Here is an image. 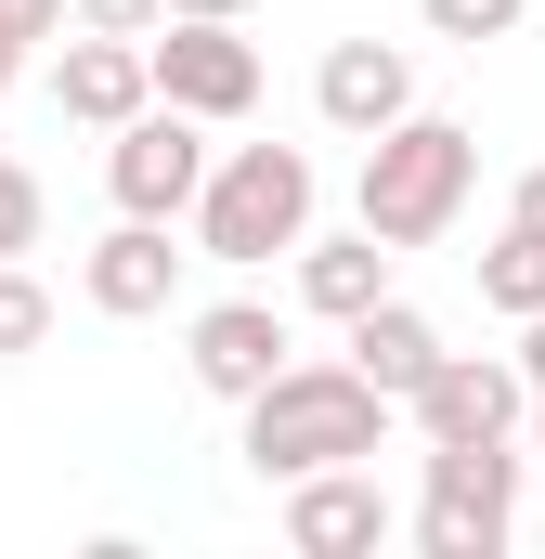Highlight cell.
Masks as SVG:
<instances>
[{
    "label": "cell",
    "instance_id": "6da1fadb",
    "mask_svg": "<svg viewBox=\"0 0 545 559\" xmlns=\"http://www.w3.org/2000/svg\"><path fill=\"white\" fill-rule=\"evenodd\" d=\"M390 417H403V404H390L364 365H299V352H286L261 391H247V468H261V481H299V468H351V455L377 468Z\"/></svg>",
    "mask_w": 545,
    "mask_h": 559
},
{
    "label": "cell",
    "instance_id": "7a4b0ae2",
    "mask_svg": "<svg viewBox=\"0 0 545 559\" xmlns=\"http://www.w3.org/2000/svg\"><path fill=\"white\" fill-rule=\"evenodd\" d=\"M468 182H481V143L455 131V118H390V131L364 143V235L377 248H428V235H455V209H468Z\"/></svg>",
    "mask_w": 545,
    "mask_h": 559
},
{
    "label": "cell",
    "instance_id": "3957f363",
    "mask_svg": "<svg viewBox=\"0 0 545 559\" xmlns=\"http://www.w3.org/2000/svg\"><path fill=\"white\" fill-rule=\"evenodd\" d=\"M195 261H272V248H299L312 235V156L299 143H234V156H208V182H195Z\"/></svg>",
    "mask_w": 545,
    "mask_h": 559
},
{
    "label": "cell",
    "instance_id": "277c9868",
    "mask_svg": "<svg viewBox=\"0 0 545 559\" xmlns=\"http://www.w3.org/2000/svg\"><path fill=\"white\" fill-rule=\"evenodd\" d=\"M507 534H520V455L507 442H428L415 547L428 559H507Z\"/></svg>",
    "mask_w": 545,
    "mask_h": 559
},
{
    "label": "cell",
    "instance_id": "5b68a950",
    "mask_svg": "<svg viewBox=\"0 0 545 559\" xmlns=\"http://www.w3.org/2000/svg\"><path fill=\"white\" fill-rule=\"evenodd\" d=\"M143 79H156V105L234 131V118L261 105V39H234L221 13H156V26H143Z\"/></svg>",
    "mask_w": 545,
    "mask_h": 559
},
{
    "label": "cell",
    "instance_id": "8992f818",
    "mask_svg": "<svg viewBox=\"0 0 545 559\" xmlns=\"http://www.w3.org/2000/svg\"><path fill=\"white\" fill-rule=\"evenodd\" d=\"M195 182H208V118H182V105L118 118V143H105V195H118L131 222H182Z\"/></svg>",
    "mask_w": 545,
    "mask_h": 559
},
{
    "label": "cell",
    "instance_id": "52a82bcc",
    "mask_svg": "<svg viewBox=\"0 0 545 559\" xmlns=\"http://www.w3.org/2000/svg\"><path fill=\"white\" fill-rule=\"evenodd\" d=\"M520 404H533V391H520V365H507V352H441V365L403 391L415 442H507Z\"/></svg>",
    "mask_w": 545,
    "mask_h": 559
},
{
    "label": "cell",
    "instance_id": "ba28073f",
    "mask_svg": "<svg viewBox=\"0 0 545 559\" xmlns=\"http://www.w3.org/2000/svg\"><path fill=\"white\" fill-rule=\"evenodd\" d=\"M390 534V495H377V468L351 455V468H299L286 481V547L299 559H351V547H377Z\"/></svg>",
    "mask_w": 545,
    "mask_h": 559
},
{
    "label": "cell",
    "instance_id": "9c48e42d",
    "mask_svg": "<svg viewBox=\"0 0 545 559\" xmlns=\"http://www.w3.org/2000/svg\"><path fill=\"white\" fill-rule=\"evenodd\" d=\"M182 365H195V391L247 404L272 365H286V312H261V299H208V312L182 325Z\"/></svg>",
    "mask_w": 545,
    "mask_h": 559
},
{
    "label": "cell",
    "instance_id": "30bf717a",
    "mask_svg": "<svg viewBox=\"0 0 545 559\" xmlns=\"http://www.w3.org/2000/svg\"><path fill=\"white\" fill-rule=\"evenodd\" d=\"M182 261H195V248H169V222H131V209H118V235H105V248H92V312H118V325H143V312H169V299H182Z\"/></svg>",
    "mask_w": 545,
    "mask_h": 559
},
{
    "label": "cell",
    "instance_id": "8fae6325",
    "mask_svg": "<svg viewBox=\"0 0 545 559\" xmlns=\"http://www.w3.org/2000/svg\"><path fill=\"white\" fill-rule=\"evenodd\" d=\"M312 105H325V131L377 143V131H390V118L415 105V66L390 52V39H338V52L312 66Z\"/></svg>",
    "mask_w": 545,
    "mask_h": 559
},
{
    "label": "cell",
    "instance_id": "7c38bea8",
    "mask_svg": "<svg viewBox=\"0 0 545 559\" xmlns=\"http://www.w3.org/2000/svg\"><path fill=\"white\" fill-rule=\"evenodd\" d=\"M52 105L78 118V131H118V118H143L156 105V79H143V39H65V66H52Z\"/></svg>",
    "mask_w": 545,
    "mask_h": 559
},
{
    "label": "cell",
    "instance_id": "4fadbf2b",
    "mask_svg": "<svg viewBox=\"0 0 545 559\" xmlns=\"http://www.w3.org/2000/svg\"><path fill=\"white\" fill-rule=\"evenodd\" d=\"M351 365H364V378H377V391L403 404L415 378L441 365V325H428L415 299H364V312H351Z\"/></svg>",
    "mask_w": 545,
    "mask_h": 559
},
{
    "label": "cell",
    "instance_id": "5bb4252c",
    "mask_svg": "<svg viewBox=\"0 0 545 559\" xmlns=\"http://www.w3.org/2000/svg\"><path fill=\"white\" fill-rule=\"evenodd\" d=\"M299 299H312L325 325H351L364 299H390V248H377V235H325V248L299 235Z\"/></svg>",
    "mask_w": 545,
    "mask_h": 559
},
{
    "label": "cell",
    "instance_id": "9a60e30c",
    "mask_svg": "<svg viewBox=\"0 0 545 559\" xmlns=\"http://www.w3.org/2000/svg\"><path fill=\"white\" fill-rule=\"evenodd\" d=\"M481 299H494V312H545V235L533 222H507V235L481 248Z\"/></svg>",
    "mask_w": 545,
    "mask_h": 559
},
{
    "label": "cell",
    "instance_id": "2e32d148",
    "mask_svg": "<svg viewBox=\"0 0 545 559\" xmlns=\"http://www.w3.org/2000/svg\"><path fill=\"white\" fill-rule=\"evenodd\" d=\"M39 338H52V286L26 274V261H0V365L39 352Z\"/></svg>",
    "mask_w": 545,
    "mask_h": 559
},
{
    "label": "cell",
    "instance_id": "e0dca14e",
    "mask_svg": "<svg viewBox=\"0 0 545 559\" xmlns=\"http://www.w3.org/2000/svg\"><path fill=\"white\" fill-rule=\"evenodd\" d=\"M415 13H428V39H468V52H481V39H507L533 0H415Z\"/></svg>",
    "mask_w": 545,
    "mask_h": 559
},
{
    "label": "cell",
    "instance_id": "ac0fdd59",
    "mask_svg": "<svg viewBox=\"0 0 545 559\" xmlns=\"http://www.w3.org/2000/svg\"><path fill=\"white\" fill-rule=\"evenodd\" d=\"M39 209H52V195H39V169H13V156H0V261H26V248H39Z\"/></svg>",
    "mask_w": 545,
    "mask_h": 559
},
{
    "label": "cell",
    "instance_id": "d6986e66",
    "mask_svg": "<svg viewBox=\"0 0 545 559\" xmlns=\"http://www.w3.org/2000/svg\"><path fill=\"white\" fill-rule=\"evenodd\" d=\"M52 26H65V0H0V92L26 79V52H39Z\"/></svg>",
    "mask_w": 545,
    "mask_h": 559
},
{
    "label": "cell",
    "instance_id": "ffe728a7",
    "mask_svg": "<svg viewBox=\"0 0 545 559\" xmlns=\"http://www.w3.org/2000/svg\"><path fill=\"white\" fill-rule=\"evenodd\" d=\"M65 13H78V26H105V39H143L169 0H65Z\"/></svg>",
    "mask_w": 545,
    "mask_h": 559
},
{
    "label": "cell",
    "instance_id": "44dd1931",
    "mask_svg": "<svg viewBox=\"0 0 545 559\" xmlns=\"http://www.w3.org/2000/svg\"><path fill=\"white\" fill-rule=\"evenodd\" d=\"M507 365H520V391H545V312H520V352Z\"/></svg>",
    "mask_w": 545,
    "mask_h": 559
},
{
    "label": "cell",
    "instance_id": "7402d4cb",
    "mask_svg": "<svg viewBox=\"0 0 545 559\" xmlns=\"http://www.w3.org/2000/svg\"><path fill=\"white\" fill-rule=\"evenodd\" d=\"M507 222H533V235H545V169H520V195H507Z\"/></svg>",
    "mask_w": 545,
    "mask_h": 559
},
{
    "label": "cell",
    "instance_id": "603a6c76",
    "mask_svg": "<svg viewBox=\"0 0 545 559\" xmlns=\"http://www.w3.org/2000/svg\"><path fill=\"white\" fill-rule=\"evenodd\" d=\"M169 13H221V26H234V13H247V0H169Z\"/></svg>",
    "mask_w": 545,
    "mask_h": 559
},
{
    "label": "cell",
    "instance_id": "cb8c5ba5",
    "mask_svg": "<svg viewBox=\"0 0 545 559\" xmlns=\"http://www.w3.org/2000/svg\"><path fill=\"white\" fill-rule=\"evenodd\" d=\"M520 417H533V455H545V391H533V404H520Z\"/></svg>",
    "mask_w": 545,
    "mask_h": 559
}]
</instances>
